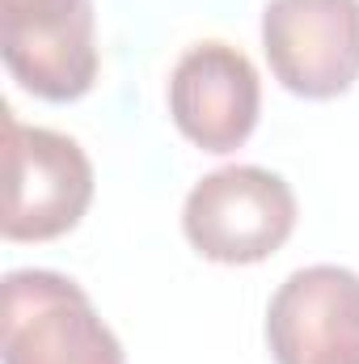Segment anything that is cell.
I'll list each match as a JSON object with an SVG mask.
<instances>
[{
	"mask_svg": "<svg viewBox=\"0 0 359 364\" xmlns=\"http://www.w3.org/2000/svg\"><path fill=\"white\" fill-rule=\"evenodd\" d=\"M0 356L4 364H127L118 335L101 322L89 292L43 267L4 275Z\"/></svg>",
	"mask_w": 359,
	"mask_h": 364,
	"instance_id": "6da1fadb",
	"label": "cell"
},
{
	"mask_svg": "<svg viewBox=\"0 0 359 364\" xmlns=\"http://www.w3.org/2000/svg\"><path fill=\"white\" fill-rule=\"evenodd\" d=\"M186 242L224 267L270 259L296 229V195L283 174L263 166H224L199 178L182 208Z\"/></svg>",
	"mask_w": 359,
	"mask_h": 364,
	"instance_id": "7a4b0ae2",
	"label": "cell"
},
{
	"mask_svg": "<svg viewBox=\"0 0 359 364\" xmlns=\"http://www.w3.org/2000/svg\"><path fill=\"white\" fill-rule=\"evenodd\" d=\"M4 216L9 242H51L81 225L93 203V166L85 149L51 127H30L4 110Z\"/></svg>",
	"mask_w": 359,
	"mask_h": 364,
	"instance_id": "3957f363",
	"label": "cell"
},
{
	"mask_svg": "<svg viewBox=\"0 0 359 364\" xmlns=\"http://www.w3.org/2000/svg\"><path fill=\"white\" fill-rule=\"evenodd\" d=\"M0 55L43 102L85 97L97 81L93 0H0Z\"/></svg>",
	"mask_w": 359,
	"mask_h": 364,
	"instance_id": "277c9868",
	"label": "cell"
},
{
	"mask_svg": "<svg viewBox=\"0 0 359 364\" xmlns=\"http://www.w3.org/2000/svg\"><path fill=\"white\" fill-rule=\"evenodd\" d=\"M263 51L275 81L296 97L347 93L359 81V0H270Z\"/></svg>",
	"mask_w": 359,
	"mask_h": 364,
	"instance_id": "5b68a950",
	"label": "cell"
},
{
	"mask_svg": "<svg viewBox=\"0 0 359 364\" xmlns=\"http://www.w3.org/2000/svg\"><path fill=\"white\" fill-rule=\"evenodd\" d=\"M263 110V81L245 51L207 38L182 51L170 73V114L178 132L203 153L241 149Z\"/></svg>",
	"mask_w": 359,
	"mask_h": 364,
	"instance_id": "8992f818",
	"label": "cell"
},
{
	"mask_svg": "<svg viewBox=\"0 0 359 364\" xmlns=\"http://www.w3.org/2000/svg\"><path fill=\"white\" fill-rule=\"evenodd\" d=\"M275 364H317L359 343V275L334 263L292 272L267 309Z\"/></svg>",
	"mask_w": 359,
	"mask_h": 364,
	"instance_id": "52a82bcc",
	"label": "cell"
},
{
	"mask_svg": "<svg viewBox=\"0 0 359 364\" xmlns=\"http://www.w3.org/2000/svg\"><path fill=\"white\" fill-rule=\"evenodd\" d=\"M317 364H359V343L355 348H343V352H334V356H326V360Z\"/></svg>",
	"mask_w": 359,
	"mask_h": 364,
	"instance_id": "ba28073f",
	"label": "cell"
}]
</instances>
